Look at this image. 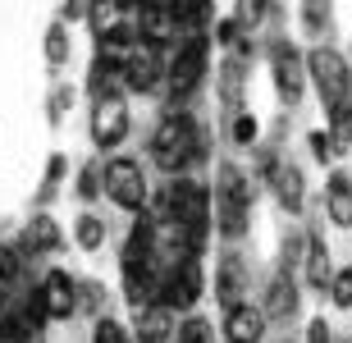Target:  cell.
I'll return each instance as SVG.
<instances>
[{"label": "cell", "mask_w": 352, "mask_h": 343, "mask_svg": "<svg viewBox=\"0 0 352 343\" xmlns=\"http://www.w3.org/2000/svg\"><path fill=\"white\" fill-rule=\"evenodd\" d=\"M165 215L174 220L179 234H188V252H197L201 238H206V215H210L206 188L192 184V179H174V184L165 188Z\"/></svg>", "instance_id": "cell-1"}, {"label": "cell", "mask_w": 352, "mask_h": 343, "mask_svg": "<svg viewBox=\"0 0 352 343\" xmlns=\"http://www.w3.org/2000/svg\"><path fill=\"white\" fill-rule=\"evenodd\" d=\"M307 74H311V82L320 87V101H325L334 115H343V110H348V96H352L348 60H343L339 51H329V46H316V51L307 55Z\"/></svg>", "instance_id": "cell-2"}, {"label": "cell", "mask_w": 352, "mask_h": 343, "mask_svg": "<svg viewBox=\"0 0 352 343\" xmlns=\"http://www.w3.org/2000/svg\"><path fill=\"white\" fill-rule=\"evenodd\" d=\"M151 146H156L160 170H165V174H179L183 165L197 156V133H192V124H188V115H165V124L156 129Z\"/></svg>", "instance_id": "cell-3"}, {"label": "cell", "mask_w": 352, "mask_h": 343, "mask_svg": "<svg viewBox=\"0 0 352 343\" xmlns=\"http://www.w3.org/2000/svg\"><path fill=\"white\" fill-rule=\"evenodd\" d=\"M197 298H201V265H197V252H183L170 265V275L160 279V307L188 311Z\"/></svg>", "instance_id": "cell-4"}, {"label": "cell", "mask_w": 352, "mask_h": 343, "mask_svg": "<svg viewBox=\"0 0 352 343\" xmlns=\"http://www.w3.org/2000/svg\"><path fill=\"white\" fill-rule=\"evenodd\" d=\"M101 184H105V192H110V201H119L124 211H138L146 201V174H142V165L129 160V156L110 160L101 170Z\"/></svg>", "instance_id": "cell-5"}, {"label": "cell", "mask_w": 352, "mask_h": 343, "mask_svg": "<svg viewBox=\"0 0 352 343\" xmlns=\"http://www.w3.org/2000/svg\"><path fill=\"white\" fill-rule=\"evenodd\" d=\"M201 74H206V41L188 37L179 51H174V60L165 65V82H170L174 96H188L197 82H201Z\"/></svg>", "instance_id": "cell-6"}, {"label": "cell", "mask_w": 352, "mask_h": 343, "mask_svg": "<svg viewBox=\"0 0 352 343\" xmlns=\"http://www.w3.org/2000/svg\"><path fill=\"white\" fill-rule=\"evenodd\" d=\"M91 137H96V146H119L129 137V110H124L119 92L91 101Z\"/></svg>", "instance_id": "cell-7"}, {"label": "cell", "mask_w": 352, "mask_h": 343, "mask_svg": "<svg viewBox=\"0 0 352 343\" xmlns=\"http://www.w3.org/2000/svg\"><path fill=\"white\" fill-rule=\"evenodd\" d=\"M160 78H165L160 46L138 41V46H133V55L124 60V82H129V87H138V92H151V87H160Z\"/></svg>", "instance_id": "cell-8"}, {"label": "cell", "mask_w": 352, "mask_h": 343, "mask_svg": "<svg viewBox=\"0 0 352 343\" xmlns=\"http://www.w3.org/2000/svg\"><path fill=\"white\" fill-rule=\"evenodd\" d=\"M69 311H74V279H69L65 270H51V275L41 279V289H37V316L65 320Z\"/></svg>", "instance_id": "cell-9"}, {"label": "cell", "mask_w": 352, "mask_h": 343, "mask_svg": "<svg viewBox=\"0 0 352 343\" xmlns=\"http://www.w3.org/2000/svg\"><path fill=\"white\" fill-rule=\"evenodd\" d=\"M248 220V188L238 179V170H220V229L238 234Z\"/></svg>", "instance_id": "cell-10"}, {"label": "cell", "mask_w": 352, "mask_h": 343, "mask_svg": "<svg viewBox=\"0 0 352 343\" xmlns=\"http://www.w3.org/2000/svg\"><path fill=\"white\" fill-rule=\"evenodd\" d=\"M224 334H229V343H261L265 334V316L256 311V307L238 302L224 311Z\"/></svg>", "instance_id": "cell-11"}, {"label": "cell", "mask_w": 352, "mask_h": 343, "mask_svg": "<svg viewBox=\"0 0 352 343\" xmlns=\"http://www.w3.org/2000/svg\"><path fill=\"white\" fill-rule=\"evenodd\" d=\"M302 60H298V51L293 46H279L274 51V82H279V96H284L288 106H298L302 101Z\"/></svg>", "instance_id": "cell-12"}, {"label": "cell", "mask_w": 352, "mask_h": 343, "mask_svg": "<svg viewBox=\"0 0 352 343\" xmlns=\"http://www.w3.org/2000/svg\"><path fill=\"white\" fill-rule=\"evenodd\" d=\"M325 206H329V220L334 225H352V179L348 174H329Z\"/></svg>", "instance_id": "cell-13"}, {"label": "cell", "mask_w": 352, "mask_h": 343, "mask_svg": "<svg viewBox=\"0 0 352 343\" xmlns=\"http://www.w3.org/2000/svg\"><path fill=\"white\" fill-rule=\"evenodd\" d=\"M279 197H284L288 211L302 206V184H298V170H293V165H284V174H279Z\"/></svg>", "instance_id": "cell-14"}, {"label": "cell", "mask_w": 352, "mask_h": 343, "mask_svg": "<svg viewBox=\"0 0 352 343\" xmlns=\"http://www.w3.org/2000/svg\"><path fill=\"white\" fill-rule=\"evenodd\" d=\"M179 343H215V339H210V325L201 316H188L179 325Z\"/></svg>", "instance_id": "cell-15"}, {"label": "cell", "mask_w": 352, "mask_h": 343, "mask_svg": "<svg viewBox=\"0 0 352 343\" xmlns=\"http://www.w3.org/2000/svg\"><path fill=\"white\" fill-rule=\"evenodd\" d=\"M101 238H105L101 220H96V215H82V220H78V243H82V247H101Z\"/></svg>", "instance_id": "cell-16"}, {"label": "cell", "mask_w": 352, "mask_h": 343, "mask_svg": "<svg viewBox=\"0 0 352 343\" xmlns=\"http://www.w3.org/2000/svg\"><path fill=\"white\" fill-rule=\"evenodd\" d=\"M28 247H55V229H51V220H32V238H28Z\"/></svg>", "instance_id": "cell-17"}, {"label": "cell", "mask_w": 352, "mask_h": 343, "mask_svg": "<svg viewBox=\"0 0 352 343\" xmlns=\"http://www.w3.org/2000/svg\"><path fill=\"white\" fill-rule=\"evenodd\" d=\"M325 275H329V261H325V243H320V238H311V279L320 284Z\"/></svg>", "instance_id": "cell-18"}, {"label": "cell", "mask_w": 352, "mask_h": 343, "mask_svg": "<svg viewBox=\"0 0 352 343\" xmlns=\"http://www.w3.org/2000/svg\"><path fill=\"white\" fill-rule=\"evenodd\" d=\"M46 55H51V65H60L69 55V41H65V32L60 27H51V41H46Z\"/></svg>", "instance_id": "cell-19"}, {"label": "cell", "mask_w": 352, "mask_h": 343, "mask_svg": "<svg viewBox=\"0 0 352 343\" xmlns=\"http://www.w3.org/2000/svg\"><path fill=\"white\" fill-rule=\"evenodd\" d=\"M334 302H339V307H352V270H343V275L334 279Z\"/></svg>", "instance_id": "cell-20"}, {"label": "cell", "mask_w": 352, "mask_h": 343, "mask_svg": "<svg viewBox=\"0 0 352 343\" xmlns=\"http://www.w3.org/2000/svg\"><path fill=\"white\" fill-rule=\"evenodd\" d=\"M96 343H129V339H124V330H119L115 320H101L96 325Z\"/></svg>", "instance_id": "cell-21"}, {"label": "cell", "mask_w": 352, "mask_h": 343, "mask_svg": "<svg viewBox=\"0 0 352 343\" xmlns=\"http://www.w3.org/2000/svg\"><path fill=\"white\" fill-rule=\"evenodd\" d=\"M14 270H19V256L0 247V289H5V284H14Z\"/></svg>", "instance_id": "cell-22"}, {"label": "cell", "mask_w": 352, "mask_h": 343, "mask_svg": "<svg viewBox=\"0 0 352 343\" xmlns=\"http://www.w3.org/2000/svg\"><path fill=\"white\" fill-rule=\"evenodd\" d=\"M252 133H256V124H252V119H238V124H234V137H238V142H252Z\"/></svg>", "instance_id": "cell-23"}, {"label": "cell", "mask_w": 352, "mask_h": 343, "mask_svg": "<svg viewBox=\"0 0 352 343\" xmlns=\"http://www.w3.org/2000/svg\"><path fill=\"white\" fill-rule=\"evenodd\" d=\"M311 151L320 160H329V137H325V133H311Z\"/></svg>", "instance_id": "cell-24"}]
</instances>
